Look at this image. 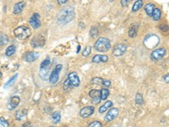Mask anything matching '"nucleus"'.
<instances>
[{
	"label": "nucleus",
	"instance_id": "obj_1",
	"mask_svg": "<svg viewBox=\"0 0 169 127\" xmlns=\"http://www.w3.org/2000/svg\"><path fill=\"white\" fill-rule=\"evenodd\" d=\"M74 9L72 7H65L63 8L58 13L57 16L58 22L61 25H66L72 21L73 19L74 18Z\"/></svg>",
	"mask_w": 169,
	"mask_h": 127
},
{
	"label": "nucleus",
	"instance_id": "obj_2",
	"mask_svg": "<svg viewBox=\"0 0 169 127\" xmlns=\"http://www.w3.org/2000/svg\"><path fill=\"white\" fill-rule=\"evenodd\" d=\"M94 48L102 53H106L110 50L111 48V42L108 38L106 37H99L98 40L94 44Z\"/></svg>",
	"mask_w": 169,
	"mask_h": 127
},
{
	"label": "nucleus",
	"instance_id": "obj_3",
	"mask_svg": "<svg viewBox=\"0 0 169 127\" xmlns=\"http://www.w3.org/2000/svg\"><path fill=\"white\" fill-rule=\"evenodd\" d=\"M14 32H15V37L20 40H26L32 35L31 29L26 26H20L16 28Z\"/></svg>",
	"mask_w": 169,
	"mask_h": 127
},
{
	"label": "nucleus",
	"instance_id": "obj_4",
	"mask_svg": "<svg viewBox=\"0 0 169 127\" xmlns=\"http://www.w3.org/2000/svg\"><path fill=\"white\" fill-rule=\"evenodd\" d=\"M166 54H167V49L166 48H157V49H155L154 51L151 52V59L152 61H154V62H156V61L161 60V59H163Z\"/></svg>",
	"mask_w": 169,
	"mask_h": 127
},
{
	"label": "nucleus",
	"instance_id": "obj_5",
	"mask_svg": "<svg viewBox=\"0 0 169 127\" xmlns=\"http://www.w3.org/2000/svg\"><path fill=\"white\" fill-rule=\"evenodd\" d=\"M63 65L62 64H58L56 65V67L53 70V71L51 72L50 75H49V82L51 84H56L57 82L58 81L59 79V73L62 71Z\"/></svg>",
	"mask_w": 169,
	"mask_h": 127
},
{
	"label": "nucleus",
	"instance_id": "obj_6",
	"mask_svg": "<svg viewBox=\"0 0 169 127\" xmlns=\"http://www.w3.org/2000/svg\"><path fill=\"white\" fill-rule=\"evenodd\" d=\"M46 43V39L41 34L36 35L31 40V45L33 48H42Z\"/></svg>",
	"mask_w": 169,
	"mask_h": 127
},
{
	"label": "nucleus",
	"instance_id": "obj_7",
	"mask_svg": "<svg viewBox=\"0 0 169 127\" xmlns=\"http://www.w3.org/2000/svg\"><path fill=\"white\" fill-rule=\"evenodd\" d=\"M127 50V46L123 43H119L117 44L114 48H113V54L115 57H120V56H123L125 52Z\"/></svg>",
	"mask_w": 169,
	"mask_h": 127
},
{
	"label": "nucleus",
	"instance_id": "obj_8",
	"mask_svg": "<svg viewBox=\"0 0 169 127\" xmlns=\"http://www.w3.org/2000/svg\"><path fill=\"white\" fill-rule=\"evenodd\" d=\"M67 79L73 87H78L80 86V78L76 72H70Z\"/></svg>",
	"mask_w": 169,
	"mask_h": 127
},
{
	"label": "nucleus",
	"instance_id": "obj_9",
	"mask_svg": "<svg viewBox=\"0 0 169 127\" xmlns=\"http://www.w3.org/2000/svg\"><path fill=\"white\" fill-rule=\"evenodd\" d=\"M20 98L18 96H13L9 98L8 103H7V109L8 110H14L15 109L18 105L20 104Z\"/></svg>",
	"mask_w": 169,
	"mask_h": 127
},
{
	"label": "nucleus",
	"instance_id": "obj_10",
	"mask_svg": "<svg viewBox=\"0 0 169 127\" xmlns=\"http://www.w3.org/2000/svg\"><path fill=\"white\" fill-rule=\"evenodd\" d=\"M119 114V110L117 108H112L107 113V114L105 115V121L106 122H110L113 121V119H115Z\"/></svg>",
	"mask_w": 169,
	"mask_h": 127
},
{
	"label": "nucleus",
	"instance_id": "obj_11",
	"mask_svg": "<svg viewBox=\"0 0 169 127\" xmlns=\"http://www.w3.org/2000/svg\"><path fill=\"white\" fill-rule=\"evenodd\" d=\"M94 112H95V108L93 106H86L81 109L80 115L82 118H88L94 114Z\"/></svg>",
	"mask_w": 169,
	"mask_h": 127
},
{
	"label": "nucleus",
	"instance_id": "obj_12",
	"mask_svg": "<svg viewBox=\"0 0 169 127\" xmlns=\"http://www.w3.org/2000/svg\"><path fill=\"white\" fill-rule=\"evenodd\" d=\"M30 25L32 26L34 29H38L41 26V20H40V15L38 13H34L32 16L29 20Z\"/></svg>",
	"mask_w": 169,
	"mask_h": 127
},
{
	"label": "nucleus",
	"instance_id": "obj_13",
	"mask_svg": "<svg viewBox=\"0 0 169 127\" xmlns=\"http://www.w3.org/2000/svg\"><path fill=\"white\" fill-rule=\"evenodd\" d=\"M89 96L92 100V103L94 104H98L101 102V96H100V91L97 89H93L90 91Z\"/></svg>",
	"mask_w": 169,
	"mask_h": 127
},
{
	"label": "nucleus",
	"instance_id": "obj_14",
	"mask_svg": "<svg viewBox=\"0 0 169 127\" xmlns=\"http://www.w3.org/2000/svg\"><path fill=\"white\" fill-rule=\"evenodd\" d=\"M38 58H39V54L37 52H30L25 55V60L28 63H32L34 61H36Z\"/></svg>",
	"mask_w": 169,
	"mask_h": 127
},
{
	"label": "nucleus",
	"instance_id": "obj_15",
	"mask_svg": "<svg viewBox=\"0 0 169 127\" xmlns=\"http://www.w3.org/2000/svg\"><path fill=\"white\" fill-rule=\"evenodd\" d=\"M108 60L107 55H101V54H97L92 58V62L95 64L98 63H107Z\"/></svg>",
	"mask_w": 169,
	"mask_h": 127
},
{
	"label": "nucleus",
	"instance_id": "obj_16",
	"mask_svg": "<svg viewBox=\"0 0 169 127\" xmlns=\"http://www.w3.org/2000/svg\"><path fill=\"white\" fill-rule=\"evenodd\" d=\"M50 74H51V72H50L49 67H45V68H41L40 69L39 75H40V77L41 80H46L48 79Z\"/></svg>",
	"mask_w": 169,
	"mask_h": 127
},
{
	"label": "nucleus",
	"instance_id": "obj_17",
	"mask_svg": "<svg viewBox=\"0 0 169 127\" xmlns=\"http://www.w3.org/2000/svg\"><path fill=\"white\" fill-rule=\"evenodd\" d=\"M25 5V2H19V3L15 4V6H14V10H13L14 14H15V15L20 14V13L23 11V9H24Z\"/></svg>",
	"mask_w": 169,
	"mask_h": 127
},
{
	"label": "nucleus",
	"instance_id": "obj_18",
	"mask_svg": "<svg viewBox=\"0 0 169 127\" xmlns=\"http://www.w3.org/2000/svg\"><path fill=\"white\" fill-rule=\"evenodd\" d=\"M15 119H16L17 120L21 121V120H23V119L25 118V116L27 115V109H21L18 110V111L15 113Z\"/></svg>",
	"mask_w": 169,
	"mask_h": 127
},
{
	"label": "nucleus",
	"instance_id": "obj_19",
	"mask_svg": "<svg viewBox=\"0 0 169 127\" xmlns=\"http://www.w3.org/2000/svg\"><path fill=\"white\" fill-rule=\"evenodd\" d=\"M113 105V103L112 101H107L103 105H102V106L100 107V109H99V113H100V114H103V113H105L108 109L112 108Z\"/></svg>",
	"mask_w": 169,
	"mask_h": 127
},
{
	"label": "nucleus",
	"instance_id": "obj_20",
	"mask_svg": "<svg viewBox=\"0 0 169 127\" xmlns=\"http://www.w3.org/2000/svg\"><path fill=\"white\" fill-rule=\"evenodd\" d=\"M51 119H52V121L54 125H57L60 122L61 120V114L59 112H54L51 115Z\"/></svg>",
	"mask_w": 169,
	"mask_h": 127
},
{
	"label": "nucleus",
	"instance_id": "obj_21",
	"mask_svg": "<svg viewBox=\"0 0 169 127\" xmlns=\"http://www.w3.org/2000/svg\"><path fill=\"white\" fill-rule=\"evenodd\" d=\"M17 77H18V74H15L10 79L8 80V81L4 85V89H7V88L10 87L11 86H13L14 85V83L15 82V80H16Z\"/></svg>",
	"mask_w": 169,
	"mask_h": 127
},
{
	"label": "nucleus",
	"instance_id": "obj_22",
	"mask_svg": "<svg viewBox=\"0 0 169 127\" xmlns=\"http://www.w3.org/2000/svg\"><path fill=\"white\" fill-rule=\"evenodd\" d=\"M145 11L146 12V14L148 15L149 16H152L153 11L155 9V5L151 4V3H149L147 4H145Z\"/></svg>",
	"mask_w": 169,
	"mask_h": 127
},
{
	"label": "nucleus",
	"instance_id": "obj_23",
	"mask_svg": "<svg viewBox=\"0 0 169 127\" xmlns=\"http://www.w3.org/2000/svg\"><path fill=\"white\" fill-rule=\"evenodd\" d=\"M137 31H138V26H137V25H133L129 30V37H131V38L135 37L137 36Z\"/></svg>",
	"mask_w": 169,
	"mask_h": 127
},
{
	"label": "nucleus",
	"instance_id": "obj_24",
	"mask_svg": "<svg viewBox=\"0 0 169 127\" xmlns=\"http://www.w3.org/2000/svg\"><path fill=\"white\" fill-rule=\"evenodd\" d=\"M161 9L158 8H155V9H154V11H153V14H152L153 20H154L155 21L159 20H160V18H161Z\"/></svg>",
	"mask_w": 169,
	"mask_h": 127
},
{
	"label": "nucleus",
	"instance_id": "obj_25",
	"mask_svg": "<svg viewBox=\"0 0 169 127\" xmlns=\"http://www.w3.org/2000/svg\"><path fill=\"white\" fill-rule=\"evenodd\" d=\"M109 90L107 89V88H102L101 91H100V96H101V100H103L105 101L107 97H108V96H109Z\"/></svg>",
	"mask_w": 169,
	"mask_h": 127
},
{
	"label": "nucleus",
	"instance_id": "obj_26",
	"mask_svg": "<svg viewBox=\"0 0 169 127\" xmlns=\"http://www.w3.org/2000/svg\"><path fill=\"white\" fill-rule=\"evenodd\" d=\"M16 52V48H15V46L14 45H10L9 47L6 48V52H5V54L8 56V57H10V56L14 55Z\"/></svg>",
	"mask_w": 169,
	"mask_h": 127
},
{
	"label": "nucleus",
	"instance_id": "obj_27",
	"mask_svg": "<svg viewBox=\"0 0 169 127\" xmlns=\"http://www.w3.org/2000/svg\"><path fill=\"white\" fill-rule=\"evenodd\" d=\"M143 6V1L142 0H137L135 1V3L133 5V8H132V11L133 12H136L140 8H142Z\"/></svg>",
	"mask_w": 169,
	"mask_h": 127
},
{
	"label": "nucleus",
	"instance_id": "obj_28",
	"mask_svg": "<svg viewBox=\"0 0 169 127\" xmlns=\"http://www.w3.org/2000/svg\"><path fill=\"white\" fill-rule=\"evenodd\" d=\"M8 42V37L7 35L0 33V46H5Z\"/></svg>",
	"mask_w": 169,
	"mask_h": 127
},
{
	"label": "nucleus",
	"instance_id": "obj_29",
	"mask_svg": "<svg viewBox=\"0 0 169 127\" xmlns=\"http://www.w3.org/2000/svg\"><path fill=\"white\" fill-rule=\"evenodd\" d=\"M135 103L138 104V105H142L144 103V99H143V96L141 93H137L136 96H135Z\"/></svg>",
	"mask_w": 169,
	"mask_h": 127
},
{
	"label": "nucleus",
	"instance_id": "obj_30",
	"mask_svg": "<svg viewBox=\"0 0 169 127\" xmlns=\"http://www.w3.org/2000/svg\"><path fill=\"white\" fill-rule=\"evenodd\" d=\"M90 37H91L92 38L97 37V35H98V30H97V27H95V26L91 27V29H90Z\"/></svg>",
	"mask_w": 169,
	"mask_h": 127
},
{
	"label": "nucleus",
	"instance_id": "obj_31",
	"mask_svg": "<svg viewBox=\"0 0 169 127\" xmlns=\"http://www.w3.org/2000/svg\"><path fill=\"white\" fill-rule=\"evenodd\" d=\"M88 127H102V124L98 120H95V121L90 122L89 124Z\"/></svg>",
	"mask_w": 169,
	"mask_h": 127
},
{
	"label": "nucleus",
	"instance_id": "obj_32",
	"mask_svg": "<svg viewBox=\"0 0 169 127\" xmlns=\"http://www.w3.org/2000/svg\"><path fill=\"white\" fill-rule=\"evenodd\" d=\"M102 81H103L102 78H101V77H95V78H93L90 80V83L91 84H98V85H100V84H102Z\"/></svg>",
	"mask_w": 169,
	"mask_h": 127
},
{
	"label": "nucleus",
	"instance_id": "obj_33",
	"mask_svg": "<svg viewBox=\"0 0 169 127\" xmlns=\"http://www.w3.org/2000/svg\"><path fill=\"white\" fill-rule=\"evenodd\" d=\"M90 53H91V47L87 46V47H86V48L84 49V51H83V53H82V55L84 56V57H88V56L90 54Z\"/></svg>",
	"mask_w": 169,
	"mask_h": 127
},
{
	"label": "nucleus",
	"instance_id": "obj_34",
	"mask_svg": "<svg viewBox=\"0 0 169 127\" xmlns=\"http://www.w3.org/2000/svg\"><path fill=\"white\" fill-rule=\"evenodd\" d=\"M9 124L8 122L3 117H0V127H8Z\"/></svg>",
	"mask_w": 169,
	"mask_h": 127
},
{
	"label": "nucleus",
	"instance_id": "obj_35",
	"mask_svg": "<svg viewBox=\"0 0 169 127\" xmlns=\"http://www.w3.org/2000/svg\"><path fill=\"white\" fill-rule=\"evenodd\" d=\"M51 63V61H50V59H49L48 58L47 59H45V60H43L42 61V63L41 64V68H45V67H48V65Z\"/></svg>",
	"mask_w": 169,
	"mask_h": 127
},
{
	"label": "nucleus",
	"instance_id": "obj_36",
	"mask_svg": "<svg viewBox=\"0 0 169 127\" xmlns=\"http://www.w3.org/2000/svg\"><path fill=\"white\" fill-rule=\"evenodd\" d=\"M72 86L70 85V83L69 82V80L68 79L66 80L65 81V83H64V89H65V91H68V90H70V89H72Z\"/></svg>",
	"mask_w": 169,
	"mask_h": 127
},
{
	"label": "nucleus",
	"instance_id": "obj_37",
	"mask_svg": "<svg viewBox=\"0 0 169 127\" xmlns=\"http://www.w3.org/2000/svg\"><path fill=\"white\" fill-rule=\"evenodd\" d=\"M102 85L106 87H110L111 86V81L110 80H103V81H102Z\"/></svg>",
	"mask_w": 169,
	"mask_h": 127
},
{
	"label": "nucleus",
	"instance_id": "obj_38",
	"mask_svg": "<svg viewBox=\"0 0 169 127\" xmlns=\"http://www.w3.org/2000/svg\"><path fill=\"white\" fill-rule=\"evenodd\" d=\"M128 4H129V0H122V1H121V4H122V6H123V7L127 6V5H128Z\"/></svg>",
	"mask_w": 169,
	"mask_h": 127
},
{
	"label": "nucleus",
	"instance_id": "obj_39",
	"mask_svg": "<svg viewBox=\"0 0 169 127\" xmlns=\"http://www.w3.org/2000/svg\"><path fill=\"white\" fill-rule=\"evenodd\" d=\"M68 2V0H58V3L59 4H65Z\"/></svg>",
	"mask_w": 169,
	"mask_h": 127
},
{
	"label": "nucleus",
	"instance_id": "obj_40",
	"mask_svg": "<svg viewBox=\"0 0 169 127\" xmlns=\"http://www.w3.org/2000/svg\"><path fill=\"white\" fill-rule=\"evenodd\" d=\"M164 80H165V82H166V83H168L169 82L168 75H165V76H164Z\"/></svg>",
	"mask_w": 169,
	"mask_h": 127
},
{
	"label": "nucleus",
	"instance_id": "obj_41",
	"mask_svg": "<svg viewBox=\"0 0 169 127\" xmlns=\"http://www.w3.org/2000/svg\"><path fill=\"white\" fill-rule=\"evenodd\" d=\"M30 126H31V122H26L22 126V127H29Z\"/></svg>",
	"mask_w": 169,
	"mask_h": 127
},
{
	"label": "nucleus",
	"instance_id": "obj_42",
	"mask_svg": "<svg viewBox=\"0 0 169 127\" xmlns=\"http://www.w3.org/2000/svg\"><path fill=\"white\" fill-rule=\"evenodd\" d=\"M80 48H81V46H80V45H79V46H78V49H77V54H78V53H79V52H80V50H81V49H80Z\"/></svg>",
	"mask_w": 169,
	"mask_h": 127
},
{
	"label": "nucleus",
	"instance_id": "obj_43",
	"mask_svg": "<svg viewBox=\"0 0 169 127\" xmlns=\"http://www.w3.org/2000/svg\"><path fill=\"white\" fill-rule=\"evenodd\" d=\"M2 77V73H1V71H0V78Z\"/></svg>",
	"mask_w": 169,
	"mask_h": 127
},
{
	"label": "nucleus",
	"instance_id": "obj_44",
	"mask_svg": "<svg viewBox=\"0 0 169 127\" xmlns=\"http://www.w3.org/2000/svg\"><path fill=\"white\" fill-rule=\"evenodd\" d=\"M50 127H55V126H50Z\"/></svg>",
	"mask_w": 169,
	"mask_h": 127
},
{
	"label": "nucleus",
	"instance_id": "obj_45",
	"mask_svg": "<svg viewBox=\"0 0 169 127\" xmlns=\"http://www.w3.org/2000/svg\"><path fill=\"white\" fill-rule=\"evenodd\" d=\"M117 127H121V126H117Z\"/></svg>",
	"mask_w": 169,
	"mask_h": 127
},
{
	"label": "nucleus",
	"instance_id": "obj_46",
	"mask_svg": "<svg viewBox=\"0 0 169 127\" xmlns=\"http://www.w3.org/2000/svg\"><path fill=\"white\" fill-rule=\"evenodd\" d=\"M31 127H34V126H31Z\"/></svg>",
	"mask_w": 169,
	"mask_h": 127
}]
</instances>
